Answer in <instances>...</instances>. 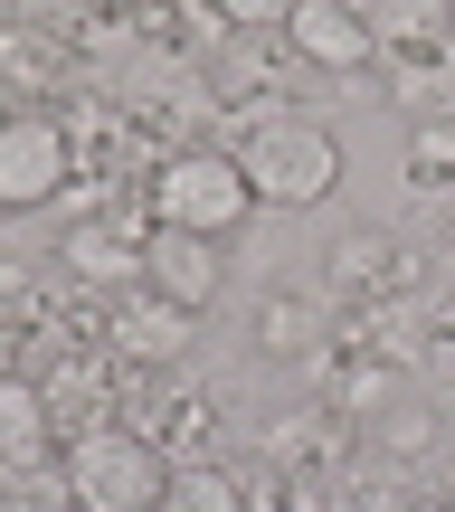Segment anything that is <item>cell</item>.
<instances>
[{"label":"cell","instance_id":"obj_10","mask_svg":"<svg viewBox=\"0 0 455 512\" xmlns=\"http://www.w3.org/2000/svg\"><path fill=\"white\" fill-rule=\"evenodd\" d=\"M48 446H57V408H48V389L0 370V475H38V465H48Z\"/></svg>","mask_w":455,"mask_h":512},{"label":"cell","instance_id":"obj_6","mask_svg":"<svg viewBox=\"0 0 455 512\" xmlns=\"http://www.w3.org/2000/svg\"><path fill=\"white\" fill-rule=\"evenodd\" d=\"M323 285H332V304L380 313V304H408V294H418V266H408V247L389 238V228H351V238L332 247Z\"/></svg>","mask_w":455,"mask_h":512},{"label":"cell","instance_id":"obj_7","mask_svg":"<svg viewBox=\"0 0 455 512\" xmlns=\"http://www.w3.org/2000/svg\"><path fill=\"white\" fill-rule=\"evenodd\" d=\"M143 285L162 294V304H181V313H209V304L228 294V256H219V238L152 228V247H143Z\"/></svg>","mask_w":455,"mask_h":512},{"label":"cell","instance_id":"obj_11","mask_svg":"<svg viewBox=\"0 0 455 512\" xmlns=\"http://www.w3.org/2000/svg\"><path fill=\"white\" fill-rule=\"evenodd\" d=\"M152 512H247V475H228L219 456H190V465H171Z\"/></svg>","mask_w":455,"mask_h":512},{"label":"cell","instance_id":"obj_9","mask_svg":"<svg viewBox=\"0 0 455 512\" xmlns=\"http://www.w3.org/2000/svg\"><path fill=\"white\" fill-rule=\"evenodd\" d=\"M143 228L133 219H86V228H67V247H57V266L76 275V285H105V294H124V285H143Z\"/></svg>","mask_w":455,"mask_h":512},{"label":"cell","instance_id":"obj_8","mask_svg":"<svg viewBox=\"0 0 455 512\" xmlns=\"http://www.w3.org/2000/svg\"><path fill=\"white\" fill-rule=\"evenodd\" d=\"M105 351H114V361H133V370H143V361L171 370L190 351V313L162 304L152 285H124V294H114V313H105Z\"/></svg>","mask_w":455,"mask_h":512},{"label":"cell","instance_id":"obj_15","mask_svg":"<svg viewBox=\"0 0 455 512\" xmlns=\"http://www.w3.org/2000/svg\"><path fill=\"white\" fill-rule=\"evenodd\" d=\"M408 181H418L427 200L455 190V114H427V124L408 133Z\"/></svg>","mask_w":455,"mask_h":512},{"label":"cell","instance_id":"obj_2","mask_svg":"<svg viewBox=\"0 0 455 512\" xmlns=\"http://www.w3.org/2000/svg\"><path fill=\"white\" fill-rule=\"evenodd\" d=\"M162 484H171V456L143 437V427H76V446H67V494L76 512H152L162 503Z\"/></svg>","mask_w":455,"mask_h":512},{"label":"cell","instance_id":"obj_4","mask_svg":"<svg viewBox=\"0 0 455 512\" xmlns=\"http://www.w3.org/2000/svg\"><path fill=\"white\" fill-rule=\"evenodd\" d=\"M67 181H86L76 133L57 114H0V209H48Z\"/></svg>","mask_w":455,"mask_h":512},{"label":"cell","instance_id":"obj_17","mask_svg":"<svg viewBox=\"0 0 455 512\" xmlns=\"http://www.w3.org/2000/svg\"><path fill=\"white\" fill-rule=\"evenodd\" d=\"M437 228H446V247H455V190H446V200H437Z\"/></svg>","mask_w":455,"mask_h":512},{"label":"cell","instance_id":"obj_12","mask_svg":"<svg viewBox=\"0 0 455 512\" xmlns=\"http://www.w3.org/2000/svg\"><path fill=\"white\" fill-rule=\"evenodd\" d=\"M437 437H446V408L437 399H389V408H370V446L399 456V465L437 456Z\"/></svg>","mask_w":455,"mask_h":512},{"label":"cell","instance_id":"obj_3","mask_svg":"<svg viewBox=\"0 0 455 512\" xmlns=\"http://www.w3.org/2000/svg\"><path fill=\"white\" fill-rule=\"evenodd\" d=\"M237 171H247V190L266 209H313L342 181V152H332V133L304 124V114H266V124L237 143Z\"/></svg>","mask_w":455,"mask_h":512},{"label":"cell","instance_id":"obj_1","mask_svg":"<svg viewBox=\"0 0 455 512\" xmlns=\"http://www.w3.org/2000/svg\"><path fill=\"white\" fill-rule=\"evenodd\" d=\"M143 200H152V228H190V238H237V228H247V209H256V190H247V171H237V152H219V143H190V152H171V162H152Z\"/></svg>","mask_w":455,"mask_h":512},{"label":"cell","instance_id":"obj_14","mask_svg":"<svg viewBox=\"0 0 455 512\" xmlns=\"http://www.w3.org/2000/svg\"><path fill=\"white\" fill-rule=\"evenodd\" d=\"M256 342H266L275 361L323 351V304H304V294H266V304H256Z\"/></svg>","mask_w":455,"mask_h":512},{"label":"cell","instance_id":"obj_18","mask_svg":"<svg viewBox=\"0 0 455 512\" xmlns=\"http://www.w3.org/2000/svg\"><path fill=\"white\" fill-rule=\"evenodd\" d=\"M408 512H455V494H418V503H408Z\"/></svg>","mask_w":455,"mask_h":512},{"label":"cell","instance_id":"obj_5","mask_svg":"<svg viewBox=\"0 0 455 512\" xmlns=\"http://www.w3.org/2000/svg\"><path fill=\"white\" fill-rule=\"evenodd\" d=\"M275 38H285V57H304V67H323V76H361L370 57H380V29H370L361 0H294Z\"/></svg>","mask_w":455,"mask_h":512},{"label":"cell","instance_id":"obj_16","mask_svg":"<svg viewBox=\"0 0 455 512\" xmlns=\"http://www.w3.org/2000/svg\"><path fill=\"white\" fill-rule=\"evenodd\" d=\"M219 10H228V29H285L294 0H219Z\"/></svg>","mask_w":455,"mask_h":512},{"label":"cell","instance_id":"obj_13","mask_svg":"<svg viewBox=\"0 0 455 512\" xmlns=\"http://www.w3.org/2000/svg\"><path fill=\"white\" fill-rule=\"evenodd\" d=\"M370 29H380V57L389 48H446L455 0H370Z\"/></svg>","mask_w":455,"mask_h":512}]
</instances>
